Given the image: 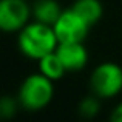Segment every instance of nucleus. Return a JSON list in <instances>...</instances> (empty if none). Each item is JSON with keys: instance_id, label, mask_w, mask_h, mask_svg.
Masks as SVG:
<instances>
[{"instance_id": "nucleus-1", "label": "nucleus", "mask_w": 122, "mask_h": 122, "mask_svg": "<svg viewBox=\"0 0 122 122\" xmlns=\"http://www.w3.org/2000/svg\"><path fill=\"white\" fill-rule=\"evenodd\" d=\"M17 45L23 56L39 60L40 57L46 56L48 53L56 51L59 40H57L54 28L51 25L36 20L33 23L25 25L19 31Z\"/></svg>"}, {"instance_id": "nucleus-2", "label": "nucleus", "mask_w": 122, "mask_h": 122, "mask_svg": "<svg viewBox=\"0 0 122 122\" xmlns=\"http://www.w3.org/2000/svg\"><path fill=\"white\" fill-rule=\"evenodd\" d=\"M54 81L48 79L42 73L30 74L23 82L17 93V99L22 108L28 111L43 110L54 96Z\"/></svg>"}, {"instance_id": "nucleus-3", "label": "nucleus", "mask_w": 122, "mask_h": 122, "mask_svg": "<svg viewBox=\"0 0 122 122\" xmlns=\"http://www.w3.org/2000/svg\"><path fill=\"white\" fill-rule=\"evenodd\" d=\"M93 94L101 99H111L122 91V68L117 63L104 62L97 65L90 77Z\"/></svg>"}, {"instance_id": "nucleus-4", "label": "nucleus", "mask_w": 122, "mask_h": 122, "mask_svg": "<svg viewBox=\"0 0 122 122\" xmlns=\"http://www.w3.org/2000/svg\"><path fill=\"white\" fill-rule=\"evenodd\" d=\"M54 33L57 36L59 43H73V42H83L88 36L90 25L74 11L73 8L63 9L60 17L53 25Z\"/></svg>"}, {"instance_id": "nucleus-5", "label": "nucleus", "mask_w": 122, "mask_h": 122, "mask_svg": "<svg viewBox=\"0 0 122 122\" xmlns=\"http://www.w3.org/2000/svg\"><path fill=\"white\" fill-rule=\"evenodd\" d=\"M33 9L26 0H2L0 2V28L6 33L20 31L30 23Z\"/></svg>"}, {"instance_id": "nucleus-6", "label": "nucleus", "mask_w": 122, "mask_h": 122, "mask_svg": "<svg viewBox=\"0 0 122 122\" xmlns=\"http://www.w3.org/2000/svg\"><path fill=\"white\" fill-rule=\"evenodd\" d=\"M56 53L60 57L66 71H81L88 63V51L83 42L59 43L56 48Z\"/></svg>"}, {"instance_id": "nucleus-7", "label": "nucleus", "mask_w": 122, "mask_h": 122, "mask_svg": "<svg viewBox=\"0 0 122 122\" xmlns=\"http://www.w3.org/2000/svg\"><path fill=\"white\" fill-rule=\"evenodd\" d=\"M31 9H33V17L37 22L51 25V26L56 23V20L63 11L56 0H36Z\"/></svg>"}, {"instance_id": "nucleus-8", "label": "nucleus", "mask_w": 122, "mask_h": 122, "mask_svg": "<svg viewBox=\"0 0 122 122\" xmlns=\"http://www.w3.org/2000/svg\"><path fill=\"white\" fill-rule=\"evenodd\" d=\"M71 8L90 26L97 23L104 14V6H102L101 0H76Z\"/></svg>"}, {"instance_id": "nucleus-9", "label": "nucleus", "mask_w": 122, "mask_h": 122, "mask_svg": "<svg viewBox=\"0 0 122 122\" xmlns=\"http://www.w3.org/2000/svg\"><path fill=\"white\" fill-rule=\"evenodd\" d=\"M39 70L43 76H46L51 81H59L63 77V74L66 73V68L63 66L60 57L57 56L56 51L48 53L46 56L39 59Z\"/></svg>"}, {"instance_id": "nucleus-10", "label": "nucleus", "mask_w": 122, "mask_h": 122, "mask_svg": "<svg viewBox=\"0 0 122 122\" xmlns=\"http://www.w3.org/2000/svg\"><path fill=\"white\" fill-rule=\"evenodd\" d=\"M77 110H79V114L83 119H93L101 111V97H97L96 94L85 96L81 101Z\"/></svg>"}, {"instance_id": "nucleus-11", "label": "nucleus", "mask_w": 122, "mask_h": 122, "mask_svg": "<svg viewBox=\"0 0 122 122\" xmlns=\"http://www.w3.org/2000/svg\"><path fill=\"white\" fill-rule=\"evenodd\" d=\"M19 107H22L19 99H14V97H11V96H5V97H2V101H0V116H2L3 119H9V117H12L17 113Z\"/></svg>"}, {"instance_id": "nucleus-12", "label": "nucleus", "mask_w": 122, "mask_h": 122, "mask_svg": "<svg viewBox=\"0 0 122 122\" xmlns=\"http://www.w3.org/2000/svg\"><path fill=\"white\" fill-rule=\"evenodd\" d=\"M110 122H122V102L114 107V110L111 111Z\"/></svg>"}]
</instances>
